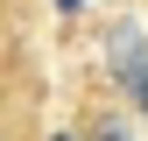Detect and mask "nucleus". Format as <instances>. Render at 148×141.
<instances>
[{
    "mask_svg": "<svg viewBox=\"0 0 148 141\" xmlns=\"http://www.w3.org/2000/svg\"><path fill=\"white\" fill-rule=\"evenodd\" d=\"M57 141H71V134H57Z\"/></svg>",
    "mask_w": 148,
    "mask_h": 141,
    "instance_id": "nucleus-4",
    "label": "nucleus"
},
{
    "mask_svg": "<svg viewBox=\"0 0 148 141\" xmlns=\"http://www.w3.org/2000/svg\"><path fill=\"white\" fill-rule=\"evenodd\" d=\"M57 7H64V14H78V0H57Z\"/></svg>",
    "mask_w": 148,
    "mask_h": 141,
    "instance_id": "nucleus-3",
    "label": "nucleus"
},
{
    "mask_svg": "<svg viewBox=\"0 0 148 141\" xmlns=\"http://www.w3.org/2000/svg\"><path fill=\"white\" fill-rule=\"evenodd\" d=\"M99 141H134V134H127V127H99Z\"/></svg>",
    "mask_w": 148,
    "mask_h": 141,
    "instance_id": "nucleus-2",
    "label": "nucleus"
},
{
    "mask_svg": "<svg viewBox=\"0 0 148 141\" xmlns=\"http://www.w3.org/2000/svg\"><path fill=\"white\" fill-rule=\"evenodd\" d=\"M106 57H113V70L127 78V92H134V99H141V113H148V49H141V35H134V28H113Z\"/></svg>",
    "mask_w": 148,
    "mask_h": 141,
    "instance_id": "nucleus-1",
    "label": "nucleus"
}]
</instances>
